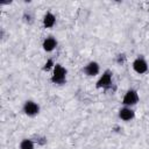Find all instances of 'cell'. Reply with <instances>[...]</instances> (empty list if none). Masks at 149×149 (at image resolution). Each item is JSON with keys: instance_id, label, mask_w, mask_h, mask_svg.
I'll list each match as a JSON object with an SVG mask.
<instances>
[{"instance_id": "obj_1", "label": "cell", "mask_w": 149, "mask_h": 149, "mask_svg": "<svg viewBox=\"0 0 149 149\" xmlns=\"http://www.w3.org/2000/svg\"><path fill=\"white\" fill-rule=\"evenodd\" d=\"M65 74H66V70L59 65V64H56L55 66V71H54V76L51 78V80L54 83H57V84H62L65 81Z\"/></svg>"}, {"instance_id": "obj_2", "label": "cell", "mask_w": 149, "mask_h": 149, "mask_svg": "<svg viewBox=\"0 0 149 149\" xmlns=\"http://www.w3.org/2000/svg\"><path fill=\"white\" fill-rule=\"evenodd\" d=\"M139 100V95L135 91L130 90L126 93V95L123 97V104L125 105H135Z\"/></svg>"}, {"instance_id": "obj_3", "label": "cell", "mask_w": 149, "mask_h": 149, "mask_svg": "<svg viewBox=\"0 0 149 149\" xmlns=\"http://www.w3.org/2000/svg\"><path fill=\"white\" fill-rule=\"evenodd\" d=\"M112 83V74L107 71L102 74V77L98 80L97 83V87H108Z\"/></svg>"}, {"instance_id": "obj_4", "label": "cell", "mask_w": 149, "mask_h": 149, "mask_svg": "<svg viewBox=\"0 0 149 149\" xmlns=\"http://www.w3.org/2000/svg\"><path fill=\"white\" fill-rule=\"evenodd\" d=\"M133 66H134V70H135L137 73H144V72L147 71V69H148V65H147L146 61H143L142 58H137V59L134 62Z\"/></svg>"}, {"instance_id": "obj_5", "label": "cell", "mask_w": 149, "mask_h": 149, "mask_svg": "<svg viewBox=\"0 0 149 149\" xmlns=\"http://www.w3.org/2000/svg\"><path fill=\"white\" fill-rule=\"evenodd\" d=\"M38 109H40L38 106L33 101H27L24 104V107H23V111L28 115H35L36 113H38Z\"/></svg>"}, {"instance_id": "obj_6", "label": "cell", "mask_w": 149, "mask_h": 149, "mask_svg": "<svg viewBox=\"0 0 149 149\" xmlns=\"http://www.w3.org/2000/svg\"><path fill=\"white\" fill-rule=\"evenodd\" d=\"M85 72H86L88 76H95V74L99 72V65H98L95 62H92V63H90L88 65H86Z\"/></svg>"}, {"instance_id": "obj_7", "label": "cell", "mask_w": 149, "mask_h": 149, "mask_svg": "<svg viewBox=\"0 0 149 149\" xmlns=\"http://www.w3.org/2000/svg\"><path fill=\"white\" fill-rule=\"evenodd\" d=\"M119 116L122 119V120H130L133 116H134V112L130 109V108H122L120 109L119 112Z\"/></svg>"}, {"instance_id": "obj_8", "label": "cell", "mask_w": 149, "mask_h": 149, "mask_svg": "<svg viewBox=\"0 0 149 149\" xmlns=\"http://www.w3.org/2000/svg\"><path fill=\"white\" fill-rule=\"evenodd\" d=\"M56 41H55V38H52V37H49V38H47L44 42H43V48H44V50H47V51H51L55 47H56Z\"/></svg>"}, {"instance_id": "obj_9", "label": "cell", "mask_w": 149, "mask_h": 149, "mask_svg": "<svg viewBox=\"0 0 149 149\" xmlns=\"http://www.w3.org/2000/svg\"><path fill=\"white\" fill-rule=\"evenodd\" d=\"M43 23H44L45 27H52L54 23H55V16H54L51 13H48V14L44 16Z\"/></svg>"}, {"instance_id": "obj_10", "label": "cell", "mask_w": 149, "mask_h": 149, "mask_svg": "<svg viewBox=\"0 0 149 149\" xmlns=\"http://www.w3.org/2000/svg\"><path fill=\"white\" fill-rule=\"evenodd\" d=\"M21 149H34V144L30 140H23L20 146Z\"/></svg>"}, {"instance_id": "obj_11", "label": "cell", "mask_w": 149, "mask_h": 149, "mask_svg": "<svg viewBox=\"0 0 149 149\" xmlns=\"http://www.w3.org/2000/svg\"><path fill=\"white\" fill-rule=\"evenodd\" d=\"M51 65H52V61H51V59H49V61L45 63V65H44L43 70H49V69L51 68Z\"/></svg>"}]
</instances>
